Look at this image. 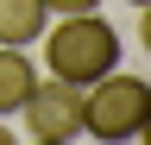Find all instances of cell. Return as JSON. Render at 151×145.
Returning <instances> with one entry per match:
<instances>
[{"label":"cell","mask_w":151,"mask_h":145,"mask_svg":"<svg viewBox=\"0 0 151 145\" xmlns=\"http://www.w3.org/2000/svg\"><path fill=\"white\" fill-rule=\"evenodd\" d=\"M120 32H113L101 13H63V19L50 25V44H44V63L57 82H76L88 88L94 76H107V69H120Z\"/></svg>","instance_id":"cell-1"},{"label":"cell","mask_w":151,"mask_h":145,"mask_svg":"<svg viewBox=\"0 0 151 145\" xmlns=\"http://www.w3.org/2000/svg\"><path fill=\"white\" fill-rule=\"evenodd\" d=\"M145 126H151V82L107 69L82 88V133L88 139H139Z\"/></svg>","instance_id":"cell-2"},{"label":"cell","mask_w":151,"mask_h":145,"mask_svg":"<svg viewBox=\"0 0 151 145\" xmlns=\"http://www.w3.org/2000/svg\"><path fill=\"white\" fill-rule=\"evenodd\" d=\"M19 120H25V133L38 145H63V139H82V88L76 82H38L25 107H19Z\"/></svg>","instance_id":"cell-3"},{"label":"cell","mask_w":151,"mask_h":145,"mask_svg":"<svg viewBox=\"0 0 151 145\" xmlns=\"http://www.w3.org/2000/svg\"><path fill=\"white\" fill-rule=\"evenodd\" d=\"M32 88H38V63L25 57V44H0V120L19 114Z\"/></svg>","instance_id":"cell-4"},{"label":"cell","mask_w":151,"mask_h":145,"mask_svg":"<svg viewBox=\"0 0 151 145\" xmlns=\"http://www.w3.org/2000/svg\"><path fill=\"white\" fill-rule=\"evenodd\" d=\"M50 25L44 0H0V44H38Z\"/></svg>","instance_id":"cell-5"},{"label":"cell","mask_w":151,"mask_h":145,"mask_svg":"<svg viewBox=\"0 0 151 145\" xmlns=\"http://www.w3.org/2000/svg\"><path fill=\"white\" fill-rule=\"evenodd\" d=\"M44 13H57V19L63 13H101V0H44Z\"/></svg>","instance_id":"cell-6"},{"label":"cell","mask_w":151,"mask_h":145,"mask_svg":"<svg viewBox=\"0 0 151 145\" xmlns=\"http://www.w3.org/2000/svg\"><path fill=\"white\" fill-rule=\"evenodd\" d=\"M0 145H6V120H0Z\"/></svg>","instance_id":"cell-7"},{"label":"cell","mask_w":151,"mask_h":145,"mask_svg":"<svg viewBox=\"0 0 151 145\" xmlns=\"http://www.w3.org/2000/svg\"><path fill=\"white\" fill-rule=\"evenodd\" d=\"M126 6H151V0H126Z\"/></svg>","instance_id":"cell-8"}]
</instances>
